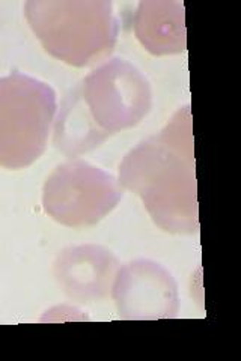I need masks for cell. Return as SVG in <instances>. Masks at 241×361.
Returning <instances> with one entry per match:
<instances>
[{
	"mask_svg": "<svg viewBox=\"0 0 241 361\" xmlns=\"http://www.w3.org/2000/svg\"><path fill=\"white\" fill-rule=\"evenodd\" d=\"M118 183L141 197L149 217L172 235L199 231L192 111L181 107L158 134L122 158Z\"/></svg>",
	"mask_w": 241,
	"mask_h": 361,
	"instance_id": "1",
	"label": "cell"
},
{
	"mask_svg": "<svg viewBox=\"0 0 241 361\" xmlns=\"http://www.w3.org/2000/svg\"><path fill=\"white\" fill-rule=\"evenodd\" d=\"M25 17L45 53L74 68L106 61L119 25L107 0H29Z\"/></svg>",
	"mask_w": 241,
	"mask_h": 361,
	"instance_id": "2",
	"label": "cell"
},
{
	"mask_svg": "<svg viewBox=\"0 0 241 361\" xmlns=\"http://www.w3.org/2000/svg\"><path fill=\"white\" fill-rule=\"evenodd\" d=\"M57 113L54 89L14 71L0 77V167L21 171L47 149Z\"/></svg>",
	"mask_w": 241,
	"mask_h": 361,
	"instance_id": "3",
	"label": "cell"
},
{
	"mask_svg": "<svg viewBox=\"0 0 241 361\" xmlns=\"http://www.w3.org/2000/svg\"><path fill=\"white\" fill-rule=\"evenodd\" d=\"M122 197L118 178L80 158H70L45 179L42 209L65 228L83 229L105 220Z\"/></svg>",
	"mask_w": 241,
	"mask_h": 361,
	"instance_id": "4",
	"label": "cell"
},
{
	"mask_svg": "<svg viewBox=\"0 0 241 361\" xmlns=\"http://www.w3.org/2000/svg\"><path fill=\"white\" fill-rule=\"evenodd\" d=\"M78 86L90 118L109 137L137 127L153 109L151 83L127 59L105 61Z\"/></svg>",
	"mask_w": 241,
	"mask_h": 361,
	"instance_id": "5",
	"label": "cell"
},
{
	"mask_svg": "<svg viewBox=\"0 0 241 361\" xmlns=\"http://www.w3.org/2000/svg\"><path fill=\"white\" fill-rule=\"evenodd\" d=\"M110 297L127 321L174 319L180 313L178 283L167 268L151 259L121 265Z\"/></svg>",
	"mask_w": 241,
	"mask_h": 361,
	"instance_id": "6",
	"label": "cell"
},
{
	"mask_svg": "<svg viewBox=\"0 0 241 361\" xmlns=\"http://www.w3.org/2000/svg\"><path fill=\"white\" fill-rule=\"evenodd\" d=\"M119 267L117 255L106 247L70 245L57 253L53 277L68 300L89 306L110 297Z\"/></svg>",
	"mask_w": 241,
	"mask_h": 361,
	"instance_id": "7",
	"label": "cell"
},
{
	"mask_svg": "<svg viewBox=\"0 0 241 361\" xmlns=\"http://www.w3.org/2000/svg\"><path fill=\"white\" fill-rule=\"evenodd\" d=\"M133 30L153 56L180 54L187 50L184 5L172 0H143L136 8Z\"/></svg>",
	"mask_w": 241,
	"mask_h": 361,
	"instance_id": "8",
	"label": "cell"
},
{
	"mask_svg": "<svg viewBox=\"0 0 241 361\" xmlns=\"http://www.w3.org/2000/svg\"><path fill=\"white\" fill-rule=\"evenodd\" d=\"M52 133L54 148L68 158L94 151L109 139L90 118L78 85L64 97L61 107H57Z\"/></svg>",
	"mask_w": 241,
	"mask_h": 361,
	"instance_id": "9",
	"label": "cell"
}]
</instances>
